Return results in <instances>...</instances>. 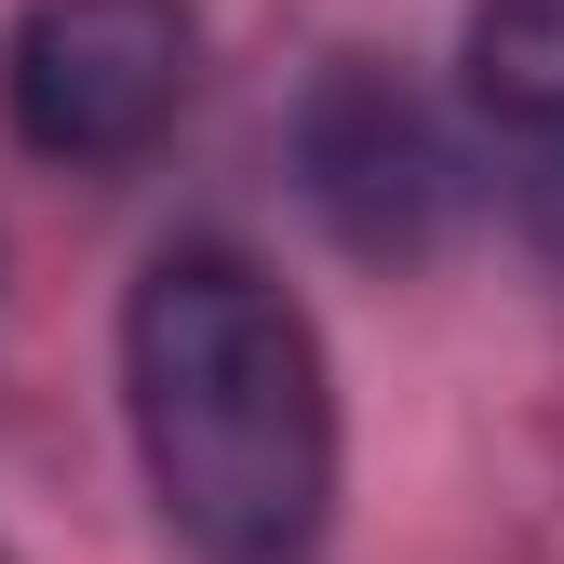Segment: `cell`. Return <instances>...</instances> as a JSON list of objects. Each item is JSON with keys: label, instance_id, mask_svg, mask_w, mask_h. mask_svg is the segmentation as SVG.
<instances>
[{"label": "cell", "instance_id": "obj_1", "mask_svg": "<svg viewBox=\"0 0 564 564\" xmlns=\"http://www.w3.org/2000/svg\"><path fill=\"white\" fill-rule=\"evenodd\" d=\"M121 416L202 564H310L336 511L323 336L242 242H162L121 296Z\"/></svg>", "mask_w": 564, "mask_h": 564}, {"label": "cell", "instance_id": "obj_2", "mask_svg": "<svg viewBox=\"0 0 564 564\" xmlns=\"http://www.w3.org/2000/svg\"><path fill=\"white\" fill-rule=\"evenodd\" d=\"M188 82H202L188 0H28L14 41H0V108L67 175H108L134 149H162Z\"/></svg>", "mask_w": 564, "mask_h": 564}, {"label": "cell", "instance_id": "obj_3", "mask_svg": "<svg viewBox=\"0 0 564 564\" xmlns=\"http://www.w3.org/2000/svg\"><path fill=\"white\" fill-rule=\"evenodd\" d=\"M296 188H310V216L349 256L403 269V256H431L444 216H457V149H444V121H431V95H416L403 67L336 54L310 82V108H296Z\"/></svg>", "mask_w": 564, "mask_h": 564}, {"label": "cell", "instance_id": "obj_5", "mask_svg": "<svg viewBox=\"0 0 564 564\" xmlns=\"http://www.w3.org/2000/svg\"><path fill=\"white\" fill-rule=\"evenodd\" d=\"M524 256H538V282L564 296V149H538V175H524Z\"/></svg>", "mask_w": 564, "mask_h": 564}, {"label": "cell", "instance_id": "obj_4", "mask_svg": "<svg viewBox=\"0 0 564 564\" xmlns=\"http://www.w3.org/2000/svg\"><path fill=\"white\" fill-rule=\"evenodd\" d=\"M457 67H470V108L564 149V0H470Z\"/></svg>", "mask_w": 564, "mask_h": 564}]
</instances>
